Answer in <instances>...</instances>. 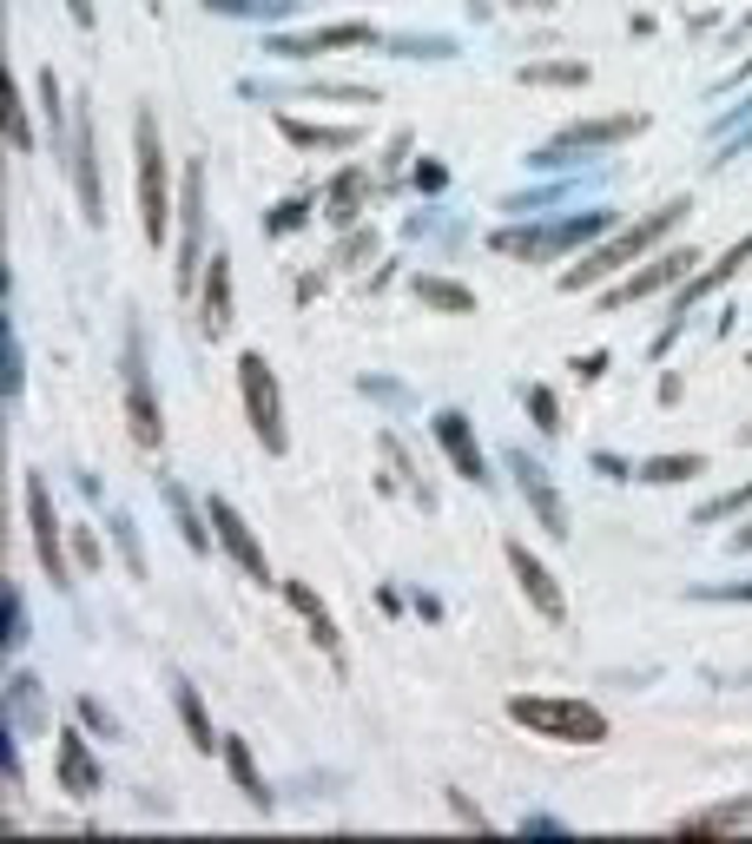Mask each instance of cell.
I'll return each instance as SVG.
<instances>
[{
  "label": "cell",
  "instance_id": "obj_11",
  "mask_svg": "<svg viewBox=\"0 0 752 844\" xmlns=\"http://www.w3.org/2000/svg\"><path fill=\"white\" fill-rule=\"evenodd\" d=\"M330 47H377V27H364V21H344V27H317V34H297V40H271V53H330Z\"/></svg>",
  "mask_w": 752,
  "mask_h": 844
},
{
  "label": "cell",
  "instance_id": "obj_10",
  "mask_svg": "<svg viewBox=\"0 0 752 844\" xmlns=\"http://www.w3.org/2000/svg\"><path fill=\"white\" fill-rule=\"evenodd\" d=\"M284 601H291V608L304 614V634H310V640H317V647H323L330 660H344V640H337V621H330V608H323V601L310 594V587H304V580H284Z\"/></svg>",
  "mask_w": 752,
  "mask_h": 844
},
{
  "label": "cell",
  "instance_id": "obj_23",
  "mask_svg": "<svg viewBox=\"0 0 752 844\" xmlns=\"http://www.w3.org/2000/svg\"><path fill=\"white\" fill-rule=\"evenodd\" d=\"M179 713H186V732H192V745L205 752V745H212V726H205V706H199V693H192L186 680H179Z\"/></svg>",
  "mask_w": 752,
  "mask_h": 844
},
{
  "label": "cell",
  "instance_id": "obj_16",
  "mask_svg": "<svg viewBox=\"0 0 752 844\" xmlns=\"http://www.w3.org/2000/svg\"><path fill=\"white\" fill-rule=\"evenodd\" d=\"M225 766H231V779H238V792L258 805V811H271V792H265V779H258V766H251V745L244 739H225Z\"/></svg>",
  "mask_w": 752,
  "mask_h": 844
},
{
  "label": "cell",
  "instance_id": "obj_22",
  "mask_svg": "<svg viewBox=\"0 0 752 844\" xmlns=\"http://www.w3.org/2000/svg\"><path fill=\"white\" fill-rule=\"evenodd\" d=\"M640 475L647 482H687V475H706V456H653Z\"/></svg>",
  "mask_w": 752,
  "mask_h": 844
},
{
  "label": "cell",
  "instance_id": "obj_31",
  "mask_svg": "<svg viewBox=\"0 0 752 844\" xmlns=\"http://www.w3.org/2000/svg\"><path fill=\"white\" fill-rule=\"evenodd\" d=\"M449 805H456V818H462V824H469V831H488V818H482V811H475V805H469V798H462V792H449Z\"/></svg>",
  "mask_w": 752,
  "mask_h": 844
},
{
  "label": "cell",
  "instance_id": "obj_17",
  "mask_svg": "<svg viewBox=\"0 0 752 844\" xmlns=\"http://www.w3.org/2000/svg\"><path fill=\"white\" fill-rule=\"evenodd\" d=\"M126 383H132V436L152 449L158 443V409H152V389H145V370H139V350H132V363H126Z\"/></svg>",
  "mask_w": 752,
  "mask_h": 844
},
{
  "label": "cell",
  "instance_id": "obj_28",
  "mask_svg": "<svg viewBox=\"0 0 752 844\" xmlns=\"http://www.w3.org/2000/svg\"><path fill=\"white\" fill-rule=\"evenodd\" d=\"M528 409H535V422H541V430H548V436L561 430V422H555V396H548V389H535V396H528Z\"/></svg>",
  "mask_w": 752,
  "mask_h": 844
},
{
  "label": "cell",
  "instance_id": "obj_5",
  "mask_svg": "<svg viewBox=\"0 0 752 844\" xmlns=\"http://www.w3.org/2000/svg\"><path fill=\"white\" fill-rule=\"evenodd\" d=\"M212 528H218V541H225V554L251 574V580H265L271 587V567H265V554H258V541H251V528H244V515L231 509V501H212Z\"/></svg>",
  "mask_w": 752,
  "mask_h": 844
},
{
  "label": "cell",
  "instance_id": "obj_13",
  "mask_svg": "<svg viewBox=\"0 0 752 844\" xmlns=\"http://www.w3.org/2000/svg\"><path fill=\"white\" fill-rule=\"evenodd\" d=\"M60 779H66V792H73V798H93V792H100V772H93L87 745H79V732H66V739H60Z\"/></svg>",
  "mask_w": 752,
  "mask_h": 844
},
{
  "label": "cell",
  "instance_id": "obj_20",
  "mask_svg": "<svg viewBox=\"0 0 752 844\" xmlns=\"http://www.w3.org/2000/svg\"><path fill=\"white\" fill-rule=\"evenodd\" d=\"M278 126H284V139H297V145H323V152L357 145V132H350V126H297V119H278Z\"/></svg>",
  "mask_w": 752,
  "mask_h": 844
},
{
  "label": "cell",
  "instance_id": "obj_24",
  "mask_svg": "<svg viewBox=\"0 0 752 844\" xmlns=\"http://www.w3.org/2000/svg\"><path fill=\"white\" fill-rule=\"evenodd\" d=\"M416 291H423V304H443V310H469V304H475L462 284H443V278H423Z\"/></svg>",
  "mask_w": 752,
  "mask_h": 844
},
{
  "label": "cell",
  "instance_id": "obj_32",
  "mask_svg": "<svg viewBox=\"0 0 752 844\" xmlns=\"http://www.w3.org/2000/svg\"><path fill=\"white\" fill-rule=\"evenodd\" d=\"M66 8H73V21H79V27H93V0H66Z\"/></svg>",
  "mask_w": 752,
  "mask_h": 844
},
{
  "label": "cell",
  "instance_id": "obj_4",
  "mask_svg": "<svg viewBox=\"0 0 752 844\" xmlns=\"http://www.w3.org/2000/svg\"><path fill=\"white\" fill-rule=\"evenodd\" d=\"M139 212H145V238L165 244V152H158L152 113L139 119Z\"/></svg>",
  "mask_w": 752,
  "mask_h": 844
},
{
  "label": "cell",
  "instance_id": "obj_1",
  "mask_svg": "<svg viewBox=\"0 0 752 844\" xmlns=\"http://www.w3.org/2000/svg\"><path fill=\"white\" fill-rule=\"evenodd\" d=\"M515 726L541 732V739H561V745H601L608 739V713L588 706V700H509Z\"/></svg>",
  "mask_w": 752,
  "mask_h": 844
},
{
  "label": "cell",
  "instance_id": "obj_35",
  "mask_svg": "<svg viewBox=\"0 0 752 844\" xmlns=\"http://www.w3.org/2000/svg\"><path fill=\"white\" fill-rule=\"evenodd\" d=\"M739 443H752V430H739Z\"/></svg>",
  "mask_w": 752,
  "mask_h": 844
},
{
  "label": "cell",
  "instance_id": "obj_15",
  "mask_svg": "<svg viewBox=\"0 0 752 844\" xmlns=\"http://www.w3.org/2000/svg\"><path fill=\"white\" fill-rule=\"evenodd\" d=\"M732 824H752V798L706 805V811H687V818H680V831H687V837H713V831H732Z\"/></svg>",
  "mask_w": 752,
  "mask_h": 844
},
{
  "label": "cell",
  "instance_id": "obj_27",
  "mask_svg": "<svg viewBox=\"0 0 752 844\" xmlns=\"http://www.w3.org/2000/svg\"><path fill=\"white\" fill-rule=\"evenodd\" d=\"M528 79L541 87V79H555V87H574V79H588V66H528Z\"/></svg>",
  "mask_w": 752,
  "mask_h": 844
},
{
  "label": "cell",
  "instance_id": "obj_3",
  "mask_svg": "<svg viewBox=\"0 0 752 844\" xmlns=\"http://www.w3.org/2000/svg\"><path fill=\"white\" fill-rule=\"evenodd\" d=\"M238 389H244V409H251V430H258V443L271 449V456H284V402H278V376H271V363L258 357V350H244L238 357Z\"/></svg>",
  "mask_w": 752,
  "mask_h": 844
},
{
  "label": "cell",
  "instance_id": "obj_6",
  "mask_svg": "<svg viewBox=\"0 0 752 844\" xmlns=\"http://www.w3.org/2000/svg\"><path fill=\"white\" fill-rule=\"evenodd\" d=\"M27 515H34V548H40V567H47V580H66L60 522H53V501H47V482H40V475L27 482Z\"/></svg>",
  "mask_w": 752,
  "mask_h": 844
},
{
  "label": "cell",
  "instance_id": "obj_34",
  "mask_svg": "<svg viewBox=\"0 0 752 844\" xmlns=\"http://www.w3.org/2000/svg\"><path fill=\"white\" fill-rule=\"evenodd\" d=\"M739 548H752V528H745V535H739Z\"/></svg>",
  "mask_w": 752,
  "mask_h": 844
},
{
  "label": "cell",
  "instance_id": "obj_8",
  "mask_svg": "<svg viewBox=\"0 0 752 844\" xmlns=\"http://www.w3.org/2000/svg\"><path fill=\"white\" fill-rule=\"evenodd\" d=\"M693 265H700V251H666V258H653L640 278L614 284V291H608V304H634V297H647V291H666V284H680Z\"/></svg>",
  "mask_w": 752,
  "mask_h": 844
},
{
  "label": "cell",
  "instance_id": "obj_26",
  "mask_svg": "<svg viewBox=\"0 0 752 844\" xmlns=\"http://www.w3.org/2000/svg\"><path fill=\"white\" fill-rule=\"evenodd\" d=\"M357 186H364L357 172H344V186H330V218H337V225L357 218Z\"/></svg>",
  "mask_w": 752,
  "mask_h": 844
},
{
  "label": "cell",
  "instance_id": "obj_21",
  "mask_svg": "<svg viewBox=\"0 0 752 844\" xmlns=\"http://www.w3.org/2000/svg\"><path fill=\"white\" fill-rule=\"evenodd\" d=\"M0 87H8V145L27 158L34 152V126H27V106H21V79H0Z\"/></svg>",
  "mask_w": 752,
  "mask_h": 844
},
{
  "label": "cell",
  "instance_id": "obj_9",
  "mask_svg": "<svg viewBox=\"0 0 752 844\" xmlns=\"http://www.w3.org/2000/svg\"><path fill=\"white\" fill-rule=\"evenodd\" d=\"M509 567H515V580H522V594L535 601V614H548V621H561L568 608H561V587H555V574L522 548V541H509Z\"/></svg>",
  "mask_w": 752,
  "mask_h": 844
},
{
  "label": "cell",
  "instance_id": "obj_12",
  "mask_svg": "<svg viewBox=\"0 0 752 844\" xmlns=\"http://www.w3.org/2000/svg\"><path fill=\"white\" fill-rule=\"evenodd\" d=\"M73 126H79V139H73V179H79V205H87V218L100 225V179H93V126H87V113H73Z\"/></svg>",
  "mask_w": 752,
  "mask_h": 844
},
{
  "label": "cell",
  "instance_id": "obj_29",
  "mask_svg": "<svg viewBox=\"0 0 752 844\" xmlns=\"http://www.w3.org/2000/svg\"><path fill=\"white\" fill-rule=\"evenodd\" d=\"M21 640H27V608L8 594V647H21Z\"/></svg>",
  "mask_w": 752,
  "mask_h": 844
},
{
  "label": "cell",
  "instance_id": "obj_25",
  "mask_svg": "<svg viewBox=\"0 0 752 844\" xmlns=\"http://www.w3.org/2000/svg\"><path fill=\"white\" fill-rule=\"evenodd\" d=\"M739 509H752V482L732 488V495H719V501H706V509H700V528H706V522H726V515H739Z\"/></svg>",
  "mask_w": 752,
  "mask_h": 844
},
{
  "label": "cell",
  "instance_id": "obj_19",
  "mask_svg": "<svg viewBox=\"0 0 752 844\" xmlns=\"http://www.w3.org/2000/svg\"><path fill=\"white\" fill-rule=\"evenodd\" d=\"M745 258H752V238H739V244H732V251H726V258H719V265H713V271H700V278H693V284H687V291H680V304H693V297H706V291H719V284H726V278H732V271H739V265H745Z\"/></svg>",
  "mask_w": 752,
  "mask_h": 844
},
{
  "label": "cell",
  "instance_id": "obj_7",
  "mask_svg": "<svg viewBox=\"0 0 752 844\" xmlns=\"http://www.w3.org/2000/svg\"><path fill=\"white\" fill-rule=\"evenodd\" d=\"M436 443H443V456L456 462L462 482H488V462H482V449H475V436H469V415L443 409V415H436Z\"/></svg>",
  "mask_w": 752,
  "mask_h": 844
},
{
  "label": "cell",
  "instance_id": "obj_33",
  "mask_svg": "<svg viewBox=\"0 0 752 844\" xmlns=\"http://www.w3.org/2000/svg\"><path fill=\"white\" fill-rule=\"evenodd\" d=\"M713 601H752V587H713Z\"/></svg>",
  "mask_w": 752,
  "mask_h": 844
},
{
  "label": "cell",
  "instance_id": "obj_14",
  "mask_svg": "<svg viewBox=\"0 0 752 844\" xmlns=\"http://www.w3.org/2000/svg\"><path fill=\"white\" fill-rule=\"evenodd\" d=\"M627 132H640V113H621V119H581V126H568V132L555 139V152H568V145H608V139H627Z\"/></svg>",
  "mask_w": 752,
  "mask_h": 844
},
{
  "label": "cell",
  "instance_id": "obj_18",
  "mask_svg": "<svg viewBox=\"0 0 752 844\" xmlns=\"http://www.w3.org/2000/svg\"><path fill=\"white\" fill-rule=\"evenodd\" d=\"M231 323V258H212L205 271V330H225Z\"/></svg>",
  "mask_w": 752,
  "mask_h": 844
},
{
  "label": "cell",
  "instance_id": "obj_2",
  "mask_svg": "<svg viewBox=\"0 0 752 844\" xmlns=\"http://www.w3.org/2000/svg\"><path fill=\"white\" fill-rule=\"evenodd\" d=\"M680 218H687V199H674V205H660L653 218H640V225H627V231H621L614 244H601V251H595V258H588V265H574V271H568V291H581V284H595V278H608V271H621V265H634V258H640V251H653V244H660L666 231H674Z\"/></svg>",
  "mask_w": 752,
  "mask_h": 844
},
{
  "label": "cell",
  "instance_id": "obj_30",
  "mask_svg": "<svg viewBox=\"0 0 752 844\" xmlns=\"http://www.w3.org/2000/svg\"><path fill=\"white\" fill-rule=\"evenodd\" d=\"M297 225H304V205H297V199H291V205H278V212H271V231H297Z\"/></svg>",
  "mask_w": 752,
  "mask_h": 844
}]
</instances>
